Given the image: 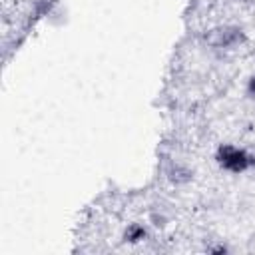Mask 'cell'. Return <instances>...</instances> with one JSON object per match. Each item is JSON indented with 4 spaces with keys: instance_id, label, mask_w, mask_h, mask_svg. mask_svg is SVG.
<instances>
[{
    "instance_id": "cell-1",
    "label": "cell",
    "mask_w": 255,
    "mask_h": 255,
    "mask_svg": "<svg viewBox=\"0 0 255 255\" xmlns=\"http://www.w3.org/2000/svg\"><path fill=\"white\" fill-rule=\"evenodd\" d=\"M217 161H219V165L223 169L239 173V171L249 169L255 163V157L249 155L245 149H239L235 145H221L217 149Z\"/></svg>"
},
{
    "instance_id": "cell-2",
    "label": "cell",
    "mask_w": 255,
    "mask_h": 255,
    "mask_svg": "<svg viewBox=\"0 0 255 255\" xmlns=\"http://www.w3.org/2000/svg\"><path fill=\"white\" fill-rule=\"evenodd\" d=\"M241 38H243V34H241L239 28L223 26V28L211 30V32L205 36V42H207L209 46H213V48H227V46L237 44Z\"/></svg>"
},
{
    "instance_id": "cell-3",
    "label": "cell",
    "mask_w": 255,
    "mask_h": 255,
    "mask_svg": "<svg viewBox=\"0 0 255 255\" xmlns=\"http://www.w3.org/2000/svg\"><path fill=\"white\" fill-rule=\"evenodd\" d=\"M143 237H145V229H143L141 225H135V223H133V225L126 231V239H128V241H141Z\"/></svg>"
},
{
    "instance_id": "cell-4",
    "label": "cell",
    "mask_w": 255,
    "mask_h": 255,
    "mask_svg": "<svg viewBox=\"0 0 255 255\" xmlns=\"http://www.w3.org/2000/svg\"><path fill=\"white\" fill-rule=\"evenodd\" d=\"M249 92L251 94H255V76L251 78V82H249Z\"/></svg>"
}]
</instances>
